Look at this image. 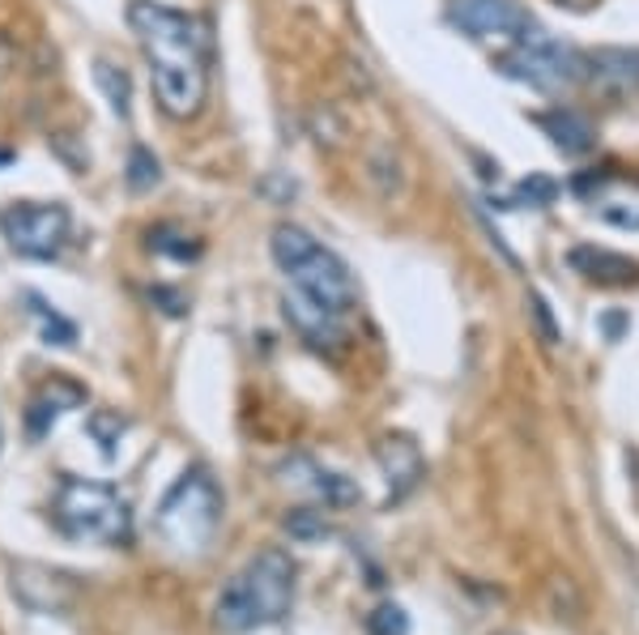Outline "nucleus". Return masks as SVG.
<instances>
[{"instance_id":"nucleus-1","label":"nucleus","mask_w":639,"mask_h":635,"mask_svg":"<svg viewBox=\"0 0 639 635\" xmlns=\"http://www.w3.org/2000/svg\"><path fill=\"white\" fill-rule=\"evenodd\" d=\"M128 27L150 60L154 99L171 120H193L209 94V30L193 13L167 9L158 0H133Z\"/></svg>"},{"instance_id":"nucleus-2","label":"nucleus","mask_w":639,"mask_h":635,"mask_svg":"<svg viewBox=\"0 0 639 635\" xmlns=\"http://www.w3.org/2000/svg\"><path fill=\"white\" fill-rule=\"evenodd\" d=\"M290 602H295V563H290V554L260 551L226 581V588L218 593V606H214V618H218L223 632L244 635L286 618Z\"/></svg>"},{"instance_id":"nucleus-3","label":"nucleus","mask_w":639,"mask_h":635,"mask_svg":"<svg viewBox=\"0 0 639 635\" xmlns=\"http://www.w3.org/2000/svg\"><path fill=\"white\" fill-rule=\"evenodd\" d=\"M269 252H274L281 274L295 281V290L307 295L311 304L329 307L337 316H346L350 307L359 304V286H354V277L346 269V260L324 248V244H316L303 226H295V222L274 226Z\"/></svg>"},{"instance_id":"nucleus-4","label":"nucleus","mask_w":639,"mask_h":635,"mask_svg":"<svg viewBox=\"0 0 639 635\" xmlns=\"http://www.w3.org/2000/svg\"><path fill=\"white\" fill-rule=\"evenodd\" d=\"M158 537L171 551L196 554L214 542V533L223 525V491L205 470H188L175 478L163 503H158Z\"/></svg>"},{"instance_id":"nucleus-5","label":"nucleus","mask_w":639,"mask_h":635,"mask_svg":"<svg viewBox=\"0 0 639 635\" xmlns=\"http://www.w3.org/2000/svg\"><path fill=\"white\" fill-rule=\"evenodd\" d=\"M56 525L78 542L124 546L133 533V516H128V503L115 495L112 487L64 478L56 491Z\"/></svg>"},{"instance_id":"nucleus-6","label":"nucleus","mask_w":639,"mask_h":635,"mask_svg":"<svg viewBox=\"0 0 639 635\" xmlns=\"http://www.w3.org/2000/svg\"><path fill=\"white\" fill-rule=\"evenodd\" d=\"M495 69H499L503 78H512V82L555 94L563 85H576L588 73V55L563 48L546 30H533L528 39H521L503 55H495Z\"/></svg>"},{"instance_id":"nucleus-7","label":"nucleus","mask_w":639,"mask_h":635,"mask_svg":"<svg viewBox=\"0 0 639 635\" xmlns=\"http://www.w3.org/2000/svg\"><path fill=\"white\" fill-rule=\"evenodd\" d=\"M0 235L9 239V248L27 260H52L60 256V248L69 244V209L64 205H39V201H27V205H9L0 214Z\"/></svg>"},{"instance_id":"nucleus-8","label":"nucleus","mask_w":639,"mask_h":635,"mask_svg":"<svg viewBox=\"0 0 639 635\" xmlns=\"http://www.w3.org/2000/svg\"><path fill=\"white\" fill-rule=\"evenodd\" d=\"M447 22L470 39H528L537 22L521 0H447Z\"/></svg>"},{"instance_id":"nucleus-9","label":"nucleus","mask_w":639,"mask_h":635,"mask_svg":"<svg viewBox=\"0 0 639 635\" xmlns=\"http://www.w3.org/2000/svg\"><path fill=\"white\" fill-rule=\"evenodd\" d=\"M278 473L286 487L303 491V495H311L316 503H324V508H350V503H359V487H354L346 473L320 465L316 457H303V452H299V457H290Z\"/></svg>"},{"instance_id":"nucleus-10","label":"nucleus","mask_w":639,"mask_h":635,"mask_svg":"<svg viewBox=\"0 0 639 635\" xmlns=\"http://www.w3.org/2000/svg\"><path fill=\"white\" fill-rule=\"evenodd\" d=\"M584 78H592L610 94H639V48H601V52H592Z\"/></svg>"},{"instance_id":"nucleus-11","label":"nucleus","mask_w":639,"mask_h":635,"mask_svg":"<svg viewBox=\"0 0 639 635\" xmlns=\"http://www.w3.org/2000/svg\"><path fill=\"white\" fill-rule=\"evenodd\" d=\"M286 320L295 325V329L303 332V341H311V346H337L346 332H341V316L337 311H329V307L311 304L307 295H286Z\"/></svg>"},{"instance_id":"nucleus-12","label":"nucleus","mask_w":639,"mask_h":635,"mask_svg":"<svg viewBox=\"0 0 639 635\" xmlns=\"http://www.w3.org/2000/svg\"><path fill=\"white\" fill-rule=\"evenodd\" d=\"M375 457H380V465L389 473L392 499L410 495L418 487V478H422V452H418V443L405 440V436H389V440H380Z\"/></svg>"},{"instance_id":"nucleus-13","label":"nucleus","mask_w":639,"mask_h":635,"mask_svg":"<svg viewBox=\"0 0 639 635\" xmlns=\"http://www.w3.org/2000/svg\"><path fill=\"white\" fill-rule=\"evenodd\" d=\"M537 124L546 129L550 145H555V150H563L567 158H580V154H588V150H592V141H597L592 124L584 120L580 111H567V107L542 111V115H537Z\"/></svg>"},{"instance_id":"nucleus-14","label":"nucleus","mask_w":639,"mask_h":635,"mask_svg":"<svg viewBox=\"0 0 639 635\" xmlns=\"http://www.w3.org/2000/svg\"><path fill=\"white\" fill-rule=\"evenodd\" d=\"M571 269L584 274L588 281H601V286H627V281L639 277L636 260H627V256H618L610 248H592V244L571 252Z\"/></svg>"},{"instance_id":"nucleus-15","label":"nucleus","mask_w":639,"mask_h":635,"mask_svg":"<svg viewBox=\"0 0 639 635\" xmlns=\"http://www.w3.org/2000/svg\"><path fill=\"white\" fill-rule=\"evenodd\" d=\"M82 388L64 385V380H56L52 388H43L34 401H30V414H27V427L30 436L39 440V436H48L52 427H56V418L64 414V410H73V406H82Z\"/></svg>"},{"instance_id":"nucleus-16","label":"nucleus","mask_w":639,"mask_h":635,"mask_svg":"<svg viewBox=\"0 0 639 635\" xmlns=\"http://www.w3.org/2000/svg\"><path fill=\"white\" fill-rule=\"evenodd\" d=\"M558 196V184L550 180V175H528V180H521L512 193L499 201V209H542V205H550Z\"/></svg>"},{"instance_id":"nucleus-17","label":"nucleus","mask_w":639,"mask_h":635,"mask_svg":"<svg viewBox=\"0 0 639 635\" xmlns=\"http://www.w3.org/2000/svg\"><path fill=\"white\" fill-rule=\"evenodd\" d=\"M94 82L103 85V94H107V103H112V111L124 120L128 115V103H133V90H128V73L124 69H115L112 60H99L94 64Z\"/></svg>"},{"instance_id":"nucleus-18","label":"nucleus","mask_w":639,"mask_h":635,"mask_svg":"<svg viewBox=\"0 0 639 635\" xmlns=\"http://www.w3.org/2000/svg\"><path fill=\"white\" fill-rule=\"evenodd\" d=\"M592 205L601 222H610L618 231H639V196H601Z\"/></svg>"},{"instance_id":"nucleus-19","label":"nucleus","mask_w":639,"mask_h":635,"mask_svg":"<svg viewBox=\"0 0 639 635\" xmlns=\"http://www.w3.org/2000/svg\"><path fill=\"white\" fill-rule=\"evenodd\" d=\"M367 632L371 635H410V614L396 606V602H384L367 614Z\"/></svg>"},{"instance_id":"nucleus-20","label":"nucleus","mask_w":639,"mask_h":635,"mask_svg":"<svg viewBox=\"0 0 639 635\" xmlns=\"http://www.w3.org/2000/svg\"><path fill=\"white\" fill-rule=\"evenodd\" d=\"M30 304H34V316L43 320V337H48V341H56V346H73V337H78V329H73V325L64 320V316H56V311H52V307L43 304L39 295H30Z\"/></svg>"},{"instance_id":"nucleus-21","label":"nucleus","mask_w":639,"mask_h":635,"mask_svg":"<svg viewBox=\"0 0 639 635\" xmlns=\"http://www.w3.org/2000/svg\"><path fill=\"white\" fill-rule=\"evenodd\" d=\"M158 158L150 154V150H133V158H128V188H137V193H145V188H154L158 184Z\"/></svg>"},{"instance_id":"nucleus-22","label":"nucleus","mask_w":639,"mask_h":635,"mask_svg":"<svg viewBox=\"0 0 639 635\" xmlns=\"http://www.w3.org/2000/svg\"><path fill=\"white\" fill-rule=\"evenodd\" d=\"M528 311H533V320H537V329H542V341H546V346H558V341H563V332H558L555 311H550V304H546V295H542V290H533V295H528Z\"/></svg>"}]
</instances>
